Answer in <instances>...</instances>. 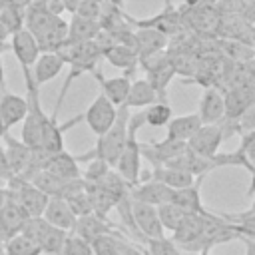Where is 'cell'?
<instances>
[{
  "label": "cell",
  "instance_id": "27",
  "mask_svg": "<svg viewBox=\"0 0 255 255\" xmlns=\"http://www.w3.org/2000/svg\"><path fill=\"white\" fill-rule=\"evenodd\" d=\"M46 169L54 175H58L60 179H78L82 177V171H80V165H78V157L68 153L66 149L58 151V153H52L48 157V163H46Z\"/></svg>",
  "mask_w": 255,
  "mask_h": 255
},
{
  "label": "cell",
  "instance_id": "51",
  "mask_svg": "<svg viewBox=\"0 0 255 255\" xmlns=\"http://www.w3.org/2000/svg\"><path fill=\"white\" fill-rule=\"evenodd\" d=\"M6 50H10V42H8V44H4V46H0V56H2Z\"/></svg>",
  "mask_w": 255,
  "mask_h": 255
},
{
  "label": "cell",
  "instance_id": "46",
  "mask_svg": "<svg viewBox=\"0 0 255 255\" xmlns=\"http://www.w3.org/2000/svg\"><path fill=\"white\" fill-rule=\"evenodd\" d=\"M8 36H10V32H8V28L4 26V22L0 20V46L8 44Z\"/></svg>",
  "mask_w": 255,
  "mask_h": 255
},
{
  "label": "cell",
  "instance_id": "35",
  "mask_svg": "<svg viewBox=\"0 0 255 255\" xmlns=\"http://www.w3.org/2000/svg\"><path fill=\"white\" fill-rule=\"evenodd\" d=\"M157 215H159L163 229L173 233L177 229V225L183 221V217L187 215V211H183L181 207H177L173 203H161V205H157Z\"/></svg>",
  "mask_w": 255,
  "mask_h": 255
},
{
  "label": "cell",
  "instance_id": "36",
  "mask_svg": "<svg viewBox=\"0 0 255 255\" xmlns=\"http://www.w3.org/2000/svg\"><path fill=\"white\" fill-rule=\"evenodd\" d=\"M145 251L147 255H183L179 245L169 237H157V239H145Z\"/></svg>",
  "mask_w": 255,
  "mask_h": 255
},
{
  "label": "cell",
  "instance_id": "11",
  "mask_svg": "<svg viewBox=\"0 0 255 255\" xmlns=\"http://www.w3.org/2000/svg\"><path fill=\"white\" fill-rule=\"evenodd\" d=\"M80 122H84V114H80V116H76V118H72V120H68L64 124L58 122V114H54V112L48 114V120H46L44 129H42L40 147H44L50 153L62 151L64 149V133H66V129L76 126V124H80Z\"/></svg>",
  "mask_w": 255,
  "mask_h": 255
},
{
  "label": "cell",
  "instance_id": "40",
  "mask_svg": "<svg viewBox=\"0 0 255 255\" xmlns=\"http://www.w3.org/2000/svg\"><path fill=\"white\" fill-rule=\"evenodd\" d=\"M241 151V155L245 157L247 167H255V129L253 131H247V133H241V143L237 147Z\"/></svg>",
  "mask_w": 255,
  "mask_h": 255
},
{
  "label": "cell",
  "instance_id": "30",
  "mask_svg": "<svg viewBox=\"0 0 255 255\" xmlns=\"http://www.w3.org/2000/svg\"><path fill=\"white\" fill-rule=\"evenodd\" d=\"M201 126V120L197 114H187V116H177L167 122V139H177V141H187Z\"/></svg>",
  "mask_w": 255,
  "mask_h": 255
},
{
  "label": "cell",
  "instance_id": "49",
  "mask_svg": "<svg viewBox=\"0 0 255 255\" xmlns=\"http://www.w3.org/2000/svg\"><path fill=\"white\" fill-rule=\"evenodd\" d=\"M199 4H207L205 0H183V8H195Z\"/></svg>",
  "mask_w": 255,
  "mask_h": 255
},
{
  "label": "cell",
  "instance_id": "22",
  "mask_svg": "<svg viewBox=\"0 0 255 255\" xmlns=\"http://www.w3.org/2000/svg\"><path fill=\"white\" fill-rule=\"evenodd\" d=\"M42 217L52 223L54 227H60L64 231H74L76 227V221H78V215L72 211L70 203L64 199V197H50L48 203H46V209L42 213Z\"/></svg>",
  "mask_w": 255,
  "mask_h": 255
},
{
  "label": "cell",
  "instance_id": "15",
  "mask_svg": "<svg viewBox=\"0 0 255 255\" xmlns=\"http://www.w3.org/2000/svg\"><path fill=\"white\" fill-rule=\"evenodd\" d=\"M147 175V173H145ZM129 195L133 201H141V203H149V205H161V203H169L171 197V187L163 185L157 179H151L149 175L143 181H137L135 185H131Z\"/></svg>",
  "mask_w": 255,
  "mask_h": 255
},
{
  "label": "cell",
  "instance_id": "39",
  "mask_svg": "<svg viewBox=\"0 0 255 255\" xmlns=\"http://www.w3.org/2000/svg\"><path fill=\"white\" fill-rule=\"evenodd\" d=\"M104 6H106L104 0H82L78 4V8L74 10V14L82 16V18H88V20L100 22V18L104 14Z\"/></svg>",
  "mask_w": 255,
  "mask_h": 255
},
{
  "label": "cell",
  "instance_id": "38",
  "mask_svg": "<svg viewBox=\"0 0 255 255\" xmlns=\"http://www.w3.org/2000/svg\"><path fill=\"white\" fill-rule=\"evenodd\" d=\"M62 255H94V251H92V245H90L88 239H84L78 233L70 231L66 241H64Z\"/></svg>",
  "mask_w": 255,
  "mask_h": 255
},
{
  "label": "cell",
  "instance_id": "44",
  "mask_svg": "<svg viewBox=\"0 0 255 255\" xmlns=\"http://www.w3.org/2000/svg\"><path fill=\"white\" fill-rule=\"evenodd\" d=\"M241 18L247 22V24H255V0H249V2H245V6H243V12H241Z\"/></svg>",
  "mask_w": 255,
  "mask_h": 255
},
{
  "label": "cell",
  "instance_id": "7",
  "mask_svg": "<svg viewBox=\"0 0 255 255\" xmlns=\"http://www.w3.org/2000/svg\"><path fill=\"white\" fill-rule=\"evenodd\" d=\"M181 14L185 20V26L193 30L199 36H217L219 34V24H221V14L215 4H199L195 8H183Z\"/></svg>",
  "mask_w": 255,
  "mask_h": 255
},
{
  "label": "cell",
  "instance_id": "53",
  "mask_svg": "<svg viewBox=\"0 0 255 255\" xmlns=\"http://www.w3.org/2000/svg\"><path fill=\"white\" fill-rule=\"evenodd\" d=\"M195 255H211L209 251H203V253H195Z\"/></svg>",
  "mask_w": 255,
  "mask_h": 255
},
{
  "label": "cell",
  "instance_id": "10",
  "mask_svg": "<svg viewBox=\"0 0 255 255\" xmlns=\"http://www.w3.org/2000/svg\"><path fill=\"white\" fill-rule=\"evenodd\" d=\"M131 213H133L135 227H137V231L141 233L143 239H157V237L165 235V229H163V225L159 221L155 205L131 199Z\"/></svg>",
  "mask_w": 255,
  "mask_h": 255
},
{
  "label": "cell",
  "instance_id": "14",
  "mask_svg": "<svg viewBox=\"0 0 255 255\" xmlns=\"http://www.w3.org/2000/svg\"><path fill=\"white\" fill-rule=\"evenodd\" d=\"M185 147H187V141H177V139H167V137H163L161 141L139 143L141 157L147 159L151 165H165L169 159L179 155Z\"/></svg>",
  "mask_w": 255,
  "mask_h": 255
},
{
  "label": "cell",
  "instance_id": "5",
  "mask_svg": "<svg viewBox=\"0 0 255 255\" xmlns=\"http://www.w3.org/2000/svg\"><path fill=\"white\" fill-rule=\"evenodd\" d=\"M6 193L12 201H16L24 213L28 217H40L46 209V203H48V195L44 191H40L32 181L20 177V175H12L8 181H6Z\"/></svg>",
  "mask_w": 255,
  "mask_h": 255
},
{
  "label": "cell",
  "instance_id": "48",
  "mask_svg": "<svg viewBox=\"0 0 255 255\" xmlns=\"http://www.w3.org/2000/svg\"><path fill=\"white\" fill-rule=\"evenodd\" d=\"M247 171L251 173V185H249V191L253 195V203H255V167H247Z\"/></svg>",
  "mask_w": 255,
  "mask_h": 255
},
{
  "label": "cell",
  "instance_id": "26",
  "mask_svg": "<svg viewBox=\"0 0 255 255\" xmlns=\"http://www.w3.org/2000/svg\"><path fill=\"white\" fill-rule=\"evenodd\" d=\"M151 179L161 181L163 185L171 187V189H181V187H189L195 183V175H191L189 171H183L179 167H171V165H151V171L147 173Z\"/></svg>",
  "mask_w": 255,
  "mask_h": 255
},
{
  "label": "cell",
  "instance_id": "3",
  "mask_svg": "<svg viewBox=\"0 0 255 255\" xmlns=\"http://www.w3.org/2000/svg\"><path fill=\"white\" fill-rule=\"evenodd\" d=\"M239 239V229L235 227V223L227 221L223 215H209L203 221V227L199 231V237L189 245V249L185 253H203V251H211V247L221 245V243H229Z\"/></svg>",
  "mask_w": 255,
  "mask_h": 255
},
{
  "label": "cell",
  "instance_id": "6",
  "mask_svg": "<svg viewBox=\"0 0 255 255\" xmlns=\"http://www.w3.org/2000/svg\"><path fill=\"white\" fill-rule=\"evenodd\" d=\"M129 24L133 28H151V30H157L161 34H165L167 38H173L181 32H185V20H183V14H181V8H175L169 0L165 2L163 10L151 18H131L129 16Z\"/></svg>",
  "mask_w": 255,
  "mask_h": 255
},
{
  "label": "cell",
  "instance_id": "43",
  "mask_svg": "<svg viewBox=\"0 0 255 255\" xmlns=\"http://www.w3.org/2000/svg\"><path fill=\"white\" fill-rule=\"evenodd\" d=\"M12 177V169L8 165V157H6V151H4V145L0 143V181L6 185V181Z\"/></svg>",
  "mask_w": 255,
  "mask_h": 255
},
{
  "label": "cell",
  "instance_id": "52",
  "mask_svg": "<svg viewBox=\"0 0 255 255\" xmlns=\"http://www.w3.org/2000/svg\"><path fill=\"white\" fill-rule=\"evenodd\" d=\"M0 255H6V253H4V247H2V243H0Z\"/></svg>",
  "mask_w": 255,
  "mask_h": 255
},
{
  "label": "cell",
  "instance_id": "45",
  "mask_svg": "<svg viewBox=\"0 0 255 255\" xmlns=\"http://www.w3.org/2000/svg\"><path fill=\"white\" fill-rule=\"evenodd\" d=\"M239 241L245 245V255H255V237L239 235Z\"/></svg>",
  "mask_w": 255,
  "mask_h": 255
},
{
  "label": "cell",
  "instance_id": "1",
  "mask_svg": "<svg viewBox=\"0 0 255 255\" xmlns=\"http://www.w3.org/2000/svg\"><path fill=\"white\" fill-rule=\"evenodd\" d=\"M129 108L128 106H122L118 108V116H116V122L112 124V128L98 135V141H96V147L90 151V153H82V155H76L78 161L80 159H92V157H98V159H104L110 167L116 165L124 145H126V139H128V122H129Z\"/></svg>",
  "mask_w": 255,
  "mask_h": 255
},
{
  "label": "cell",
  "instance_id": "42",
  "mask_svg": "<svg viewBox=\"0 0 255 255\" xmlns=\"http://www.w3.org/2000/svg\"><path fill=\"white\" fill-rule=\"evenodd\" d=\"M143 243H137V241H128V239H124V243H122V255H147V251H145V247H141Z\"/></svg>",
  "mask_w": 255,
  "mask_h": 255
},
{
  "label": "cell",
  "instance_id": "37",
  "mask_svg": "<svg viewBox=\"0 0 255 255\" xmlns=\"http://www.w3.org/2000/svg\"><path fill=\"white\" fill-rule=\"evenodd\" d=\"M0 20L4 22V26L8 28V32H16L24 26V8L8 2L4 6H0Z\"/></svg>",
  "mask_w": 255,
  "mask_h": 255
},
{
  "label": "cell",
  "instance_id": "13",
  "mask_svg": "<svg viewBox=\"0 0 255 255\" xmlns=\"http://www.w3.org/2000/svg\"><path fill=\"white\" fill-rule=\"evenodd\" d=\"M26 110H28L26 96H18L14 92L4 90V94L0 96V137L6 131H10L12 126L24 120Z\"/></svg>",
  "mask_w": 255,
  "mask_h": 255
},
{
  "label": "cell",
  "instance_id": "16",
  "mask_svg": "<svg viewBox=\"0 0 255 255\" xmlns=\"http://www.w3.org/2000/svg\"><path fill=\"white\" fill-rule=\"evenodd\" d=\"M0 141H4V151L8 157V165L12 169V175H24L28 165H30V155H32V147L26 145L22 139L14 137L10 131H6Z\"/></svg>",
  "mask_w": 255,
  "mask_h": 255
},
{
  "label": "cell",
  "instance_id": "4",
  "mask_svg": "<svg viewBox=\"0 0 255 255\" xmlns=\"http://www.w3.org/2000/svg\"><path fill=\"white\" fill-rule=\"evenodd\" d=\"M20 233H24L34 243H38L42 253H46V255H62L64 241L68 237V231H64L60 227H54L42 215L40 217H28L24 221Z\"/></svg>",
  "mask_w": 255,
  "mask_h": 255
},
{
  "label": "cell",
  "instance_id": "41",
  "mask_svg": "<svg viewBox=\"0 0 255 255\" xmlns=\"http://www.w3.org/2000/svg\"><path fill=\"white\" fill-rule=\"evenodd\" d=\"M233 126H235V131L241 135V133H247V131H253L255 129V104H251L237 120H231Z\"/></svg>",
  "mask_w": 255,
  "mask_h": 255
},
{
  "label": "cell",
  "instance_id": "31",
  "mask_svg": "<svg viewBox=\"0 0 255 255\" xmlns=\"http://www.w3.org/2000/svg\"><path fill=\"white\" fill-rule=\"evenodd\" d=\"M100 28H102L100 22L74 14L72 22L68 24V40L66 42H90L100 32Z\"/></svg>",
  "mask_w": 255,
  "mask_h": 255
},
{
  "label": "cell",
  "instance_id": "24",
  "mask_svg": "<svg viewBox=\"0 0 255 255\" xmlns=\"http://www.w3.org/2000/svg\"><path fill=\"white\" fill-rule=\"evenodd\" d=\"M98 80V86L102 90V94L116 106V108H122L126 106V98H128V92H129V86H131V80L129 76H116V78H104V74L100 70H94L92 72Z\"/></svg>",
  "mask_w": 255,
  "mask_h": 255
},
{
  "label": "cell",
  "instance_id": "25",
  "mask_svg": "<svg viewBox=\"0 0 255 255\" xmlns=\"http://www.w3.org/2000/svg\"><path fill=\"white\" fill-rule=\"evenodd\" d=\"M66 40H68V22L60 16H56L52 24H48L44 30L36 34L40 52H58L66 44Z\"/></svg>",
  "mask_w": 255,
  "mask_h": 255
},
{
  "label": "cell",
  "instance_id": "34",
  "mask_svg": "<svg viewBox=\"0 0 255 255\" xmlns=\"http://www.w3.org/2000/svg\"><path fill=\"white\" fill-rule=\"evenodd\" d=\"M171 116H173V110H171L169 102H153L151 106L143 108V122H145V126H151V128L167 126Z\"/></svg>",
  "mask_w": 255,
  "mask_h": 255
},
{
  "label": "cell",
  "instance_id": "18",
  "mask_svg": "<svg viewBox=\"0 0 255 255\" xmlns=\"http://www.w3.org/2000/svg\"><path fill=\"white\" fill-rule=\"evenodd\" d=\"M197 116H199L201 124H217L225 118V100H223V92L219 88L209 86L203 90Z\"/></svg>",
  "mask_w": 255,
  "mask_h": 255
},
{
  "label": "cell",
  "instance_id": "29",
  "mask_svg": "<svg viewBox=\"0 0 255 255\" xmlns=\"http://www.w3.org/2000/svg\"><path fill=\"white\" fill-rule=\"evenodd\" d=\"M153 102H161L155 88L147 82V80H135L131 82L129 86V92H128V98H126V106L129 110H137V108H147L151 106Z\"/></svg>",
  "mask_w": 255,
  "mask_h": 255
},
{
  "label": "cell",
  "instance_id": "19",
  "mask_svg": "<svg viewBox=\"0 0 255 255\" xmlns=\"http://www.w3.org/2000/svg\"><path fill=\"white\" fill-rule=\"evenodd\" d=\"M225 100V120H237L251 104H255V88L245 86H233L223 92Z\"/></svg>",
  "mask_w": 255,
  "mask_h": 255
},
{
  "label": "cell",
  "instance_id": "12",
  "mask_svg": "<svg viewBox=\"0 0 255 255\" xmlns=\"http://www.w3.org/2000/svg\"><path fill=\"white\" fill-rule=\"evenodd\" d=\"M8 42H10L12 54L20 62V68H32L34 62L40 56V46L36 42V36L26 26H22L20 30H16V32L10 34V40Z\"/></svg>",
  "mask_w": 255,
  "mask_h": 255
},
{
  "label": "cell",
  "instance_id": "20",
  "mask_svg": "<svg viewBox=\"0 0 255 255\" xmlns=\"http://www.w3.org/2000/svg\"><path fill=\"white\" fill-rule=\"evenodd\" d=\"M169 44V38L157 30L151 28H135L133 30V50L137 52V58L143 60L147 56H153L157 52H163Z\"/></svg>",
  "mask_w": 255,
  "mask_h": 255
},
{
  "label": "cell",
  "instance_id": "32",
  "mask_svg": "<svg viewBox=\"0 0 255 255\" xmlns=\"http://www.w3.org/2000/svg\"><path fill=\"white\" fill-rule=\"evenodd\" d=\"M6 255H42V249L38 243H34L24 233H16L14 237L6 239L2 243Z\"/></svg>",
  "mask_w": 255,
  "mask_h": 255
},
{
  "label": "cell",
  "instance_id": "21",
  "mask_svg": "<svg viewBox=\"0 0 255 255\" xmlns=\"http://www.w3.org/2000/svg\"><path fill=\"white\" fill-rule=\"evenodd\" d=\"M64 66L66 62L60 56V52H40L38 60L30 68V76L36 82V86H44L50 80H54L64 70Z\"/></svg>",
  "mask_w": 255,
  "mask_h": 255
},
{
  "label": "cell",
  "instance_id": "9",
  "mask_svg": "<svg viewBox=\"0 0 255 255\" xmlns=\"http://www.w3.org/2000/svg\"><path fill=\"white\" fill-rule=\"evenodd\" d=\"M223 128L221 122L217 124H201L199 129L187 139V147L203 157H213L219 153V145L223 143Z\"/></svg>",
  "mask_w": 255,
  "mask_h": 255
},
{
  "label": "cell",
  "instance_id": "2",
  "mask_svg": "<svg viewBox=\"0 0 255 255\" xmlns=\"http://www.w3.org/2000/svg\"><path fill=\"white\" fill-rule=\"evenodd\" d=\"M145 122H143V112H131L129 114V122H128V139H126V145L114 165V169L129 183V185H135L139 181V161H141V151H139V141H137V131L139 128H143Z\"/></svg>",
  "mask_w": 255,
  "mask_h": 255
},
{
  "label": "cell",
  "instance_id": "33",
  "mask_svg": "<svg viewBox=\"0 0 255 255\" xmlns=\"http://www.w3.org/2000/svg\"><path fill=\"white\" fill-rule=\"evenodd\" d=\"M124 239H128V237L126 235L104 233V235H98V237L90 239V245H92L94 255H122Z\"/></svg>",
  "mask_w": 255,
  "mask_h": 255
},
{
  "label": "cell",
  "instance_id": "28",
  "mask_svg": "<svg viewBox=\"0 0 255 255\" xmlns=\"http://www.w3.org/2000/svg\"><path fill=\"white\" fill-rule=\"evenodd\" d=\"M104 60H108L114 68H120L128 74H131L137 64H139V58H137V52L133 50V46H128V44H114L112 48H108L104 54H102Z\"/></svg>",
  "mask_w": 255,
  "mask_h": 255
},
{
  "label": "cell",
  "instance_id": "23",
  "mask_svg": "<svg viewBox=\"0 0 255 255\" xmlns=\"http://www.w3.org/2000/svg\"><path fill=\"white\" fill-rule=\"evenodd\" d=\"M26 219H28V215L24 213V209L16 201L6 197V203L0 209V243L14 237L16 233H20Z\"/></svg>",
  "mask_w": 255,
  "mask_h": 255
},
{
  "label": "cell",
  "instance_id": "47",
  "mask_svg": "<svg viewBox=\"0 0 255 255\" xmlns=\"http://www.w3.org/2000/svg\"><path fill=\"white\" fill-rule=\"evenodd\" d=\"M6 90V74H4V64H2V56H0V96Z\"/></svg>",
  "mask_w": 255,
  "mask_h": 255
},
{
  "label": "cell",
  "instance_id": "17",
  "mask_svg": "<svg viewBox=\"0 0 255 255\" xmlns=\"http://www.w3.org/2000/svg\"><path fill=\"white\" fill-rule=\"evenodd\" d=\"M205 175H199L195 179L193 185L189 187H181V189H171V197H169V203L181 207L183 211L187 213H199V215H211L209 209H205L203 201H201V183H203Z\"/></svg>",
  "mask_w": 255,
  "mask_h": 255
},
{
  "label": "cell",
  "instance_id": "50",
  "mask_svg": "<svg viewBox=\"0 0 255 255\" xmlns=\"http://www.w3.org/2000/svg\"><path fill=\"white\" fill-rule=\"evenodd\" d=\"M6 197H8V193H6V187H4V185H0V209H2V205L6 203Z\"/></svg>",
  "mask_w": 255,
  "mask_h": 255
},
{
  "label": "cell",
  "instance_id": "8",
  "mask_svg": "<svg viewBox=\"0 0 255 255\" xmlns=\"http://www.w3.org/2000/svg\"><path fill=\"white\" fill-rule=\"evenodd\" d=\"M116 116H118V108L100 92L84 112V122L96 135H102L112 128V124L116 122Z\"/></svg>",
  "mask_w": 255,
  "mask_h": 255
}]
</instances>
